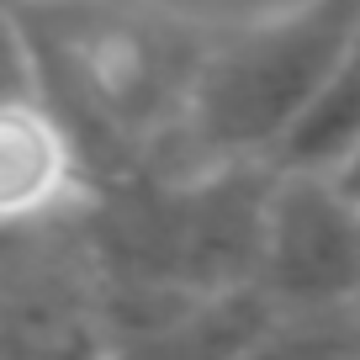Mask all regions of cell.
Instances as JSON below:
<instances>
[{"mask_svg": "<svg viewBox=\"0 0 360 360\" xmlns=\"http://www.w3.org/2000/svg\"><path fill=\"white\" fill-rule=\"evenodd\" d=\"M360 27V0H297L286 11L207 37L191 101L180 122L207 159L276 154L297 117L313 106L323 79Z\"/></svg>", "mask_w": 360, "mask_h": 360, "instance_id": "cell-3", "label": "cell"}, {"mask_svg": "<svg viewBox=\"0 0 360 360\" xmlns=\"http://www.w3.org/2000/svg\"><path fill=\"white\" fill-rule=\"evenodd\" d=\"M79 180L64 127L32 96H0V223H27L58 207Z\"/></svg>", "mask_w": 360, "mask_h": 360, "instance_id": "cell-5", "label": "cell"}, {"mask_svg": "<svg viewBox=\"0 0 360 360\" xmlns=\"http://www.w3.org/2000/svg\"><path fill=\"white\" fill-rule=\"evenodd\" d=\"M360 138V27L349 37V48L339 53L334 75L323 79V90L313 96L297 127L276 143L270 165L276 169H334V159Z\"/></svg>", "mask_w": 360, "mask_h": 360, "instance_id": "cell-6", "label": "cell"}, {"mask_svg": "<svg viewBox=\"0 0 360 360\" xmlns=\"http://www.w3.org/2000/svg\"><path fill=\"white\" fill-rule=\"evenodd\" d=\"M349 318H355V339H360V297L349 302Z\"/></svg>", "mask_w": 360, "mask_h": 360, "instance_id": "cell-9", "label": "cell"}, {"mask_svg": "<svg viewBox=\"0 0 360 360\" xmlns=\"http://www.w3.org/2000/svg\"><path fill=\"white\" fill-rule=\"evenodd\" d=\"M249 286L270 313L345 307L360 297V212L318 169L270 165Z\"/></svg>", "mask_w": 360, "mask_h": 360, "instance_id": "cell-4", "label": "cell"}, {"mask_svg": "<svg viewBox=\"0 0 360 360\" xmlns=\"http://www.w3.org/2000/svg\"><path fill=\"white\" fill-rule=\"evenodd\" d=\"M323 175H328V186H334V191H339V196H345V202L360 212V138H355V143H349L345 154L334 159V169H323Z\"/></svg>", "mask_w": 360, "mask_h": 360, "instance_id": "cell-8", "label": "cell"}, {"mask_svg": "<svg viewBox=\"0 0 360 360\" xmlns=\"http://www.w3.org/2000/svg\"><path fill=\"white\" fill-rule=\"evenodd\" d=\"M27 58V96L64 127L101 186L133 175L138 154L186 117L207 27L101 0H6Z\"/></svg>", "mask_w": 360, "mask_h": 360, "instance_id": "cell-1", "label": "cell"}, {"mask_svg": "<svg viewBox=\"0 0 360 360\" xmlns=\"http://www.w3.org/2000/svg\"><path fill=\"white\" fill-rule=\"evenodd\" d=\"M238 360H360L349 302L307 307V313H270Z\"/></svg>", "mask_w": 360, "mask_h": 360, "instance_id": "cell-7", "label": "cell"}, {"mask_svg": "<svg viewBox=\"0 0 360 360\" xmlns=\"http://www.w3.org/2000/svg\"><path fill=\"white\" fill-rule=\"evenodd\" d=\"M270 165L217 159L186 180H112L96 223L106 265L133 292L165 302H207L249 286L259 255Z\"/></svg>", "mask_w": 360, "mask_h": 360, "instance_id": "cell-2", "label": "cell"}]
</instances>
